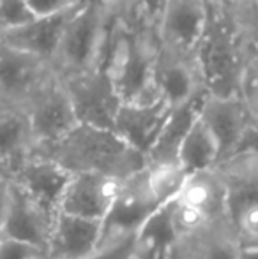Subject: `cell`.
Returning a JSON list of instances; mask_svg holds the SVG:
<instances>
[{
  "label": "cell",
  "mask_w": 258,
  "mask_h": 259,
  "mask_svg": "<svg viewBox=\"0 0 258 259\" xmlns=\"http://www.w3.org/2000/svg\"><path fill=\"white\" fill-rule=\"evenodd\" d=\"M4 178H9V175H7V171L0 166V180H4Z\"/></svg>",
  "instance_id": "cell-38"
},
{
  "label": "cell",
  "mask_w": 258,
  "mask_h": 259,
  "mask_svg": "<svg viewBox=\"0 0 258 259\" xmlns=\"http://www.w3.org/2000/svg\"><path fill=\"white\" fill-rule=\"evenodd\" d=\"M173 201L156 208L138 228L131 259H186V242L173 222Z\"/></svg>",
  "instance_id": "cell-11"
},
{
  "label": "cell",
  "mask_w": 258,
  "mask_h": 259,
  "mask_svg": "<svg viewBox=\"0 0 258 259\" xmlns=\"http://www.w3.org/2000/svg\"><path fill=\"white\" fill-rule=\"evenodd\" d=\"M228 194L230 221L244 208L258 205V152L241 150L216 164Z\"/></svg>",
  "instance_id": "cell-17"
},
{
  "label": "cell",
  "mask_w": 258,
  "mask_h": 259,
  "mask_svg": "<svg viewBox=\"0 0 258 259\" xmlns=\"http://www.w3.org/2000/svg\"><path fill=\"white\" fill-rule=\"evenodd\" d=\"M248 41L227 4L210 0L209 16L195 48V62L207 94L239 96Z\"/></svg>",
  "instance_id": "cell-2"
},
{
  "label": "cell",
  "mask_w": 258,
  "mask_h": 259,
  "mask_svg": "<svg viewBox=\"0 0 258 259\" xmlns=\"http://www.w3.org/2000/svg\"><path fill=\"white\" fill-rule=\"evenodd\" d=\"M145 167L122 180L117 199H115L110 213L103 222L101 242L112 238L134 236L138 228L145 222V219L156 208L163 205L154 198L151 187H149Z\"/></svg>",
  "instance_id": "cell-7"
},
{
  "label": "cell",
  "mask_w": 258,
  "mask_h": 259,
  "mask_svg": "<svg viewBox=\"0 0 258 259\" xmlns=\"http://www.w3.org/2000/svg\"><path fill=\"white\" fill-rule=\"evenodd\" d=\"M207 92H198L190 99L175 104L166 116L158 138L147 152V164L179 162V150L184 138L188 136L193 123L200 118V109Z\"/></svg>",
  "instance_id": "cell-18"
},
{
  "label": "cell",
  "mask_w": 258,
  "mask_h": 259,
  "mask_svg": "<svg viewBox=\"0 0 258 259\" xmlns=\"http://www.w3.org/2000/svg\"><path fill=\"white\" fill-rule=\"evenodd\" d=\"M200 118L216 138L219 160H223L237 152L251 115L241 96L221 97L207 94L200 109Z\"/></svg>",
  "instance_id": "cell-12"
},
{
  "label": "cell",
  "mask_w": 258,
  "mask_h": 259,
  "mask_svg": "<svg viewBox=\"0 0 258 259\" xmlns=\"http://www.w3.org/2000/svg\"><path fill=\"white\" fill-rule=\"evenodd\" d=\"M179 162L188 173L209 169L219 162V145L202 118L196 120L184 138L179 150Z\"/></svg>",
  "instance_id": "cell-23"
},
{
  "label": "cell",
  "mask_w": 258,
  "mask_h": 259,
  "mask_svg": "<svg viewBox=\"0 0 258 259\" xmlns=\"http://www.w3.org/2000/svg\"><path fill=\"white\" fill-rule=\"evenodd\" d=\"M172 108V101L166 97L152 103H122L115 116L114 131L147 157Z\"/></svg>",
  "instance_id": "cell-14"
},
{
  "label": "cell",
  "mask_w": 258,
  "mask_h": 259,
  "mask_svg": "<svg viewBox=\"0 0 258 259\" xmlns=\"http://www.w3.org/2000/svg\"><path fill=\"white\" fill-rule=\"evenodd\" d=\"M210 0H165L158 30L161 46L172 53L193 55L209 16Z\"/></svg>",
  "instance_id": "cell-8"
},
{
  "label": "cell",
  "mask_w": 258,
  "mask_h": 259,
  "mask_svg": "<svg viewBox=\"0 0 258 259\" xmlns=\"http://www.w3.org/2000/svg\"><path fill=\"white\" fill-rule=\"evenodd\" d=\"M71 178L72 173H69L55 160L32 155L14 171L11 180L20 185L43 210L48 211L52 217H57L60 213V206Z\"/></svg>",
  "instance_id": "cell-9"
},
{
  "label": "cell",
  "mask_w": 258,
  "mask_h": 259,
  "mask_svg": "<svg viewBox=\"0 0 258 259\" xmlns=\"http://www.w3.org/2000/svg\"><path fill=\"white\" fill-rule=\"evenodd\" d=\"M241 150L258 152V118L249 120L244 136H242V141L237 148V152H241Z\"/></svg>",
  "instance_id": "cell-33"
},
{
  "label": "cell",
  "mask_w": 258,
  "mask_h": 259,
  "mask_svg": "<svg viewBox=\"0 0 258 259\" xmlns=\"http://www.w3.org/2000/svg\"><path fill=\"white\" fill-rule=\"evenodd\" d=\"M228 4H241V6H255L258 4V0H232Z\"/></svg>",
  "instance_id": "cell-36"
},
{
  "label": "cell",
  "mask_w": 258,
  "mask_h": 259,
  "mask_svg": "<svg viewBox=\"0 0 258 259\" xmlns=\"http://www.w3.org/2000/svg\"><path fill=\"white\" fill-rule=\"evenodd\" d=\"M35 150V140L25 113H9L0 118V166L9 178Z\"/></svg>",
  "instance_id": "cell-22"
},
{
  "label": "cell",
  "mask_w": 258,
  "mask_h": 259,
  "mask_svg": "<svg viewBox=\"0 0 258 259\" xmlns=\"http://www.w3.org/2000/svg\"><path fill=\"white\" fill-rule=\"evenodd\" d=\"M38 259H53L52 256H48V254H43V256H39Z\"/></svg>",
  "instance_id": "cell-39"
},
{
  "label": "cell",
  "mask_w": 258,
  "mask_h": 259,
  "mask_svg": "<svg viewBox=\"0 0 258 259\" xmlns=\"http://www.w3.org/2000/svg\"><path fill=\"white\" fill-rule=\"evenodd\" d=\"M45 252L39 247L11 236H0V259H38Z\"/></svg>",
  "instance_id": "cell-30"
},
{
  "label": "cell",
  "mask_w": 258,
  "mask_h": 259,
  "mask_svg": "<svg viewBox=\"0 0 258 259\" xmlns=\"http://www.w3.org/2000/svg\"><path fill=\"white\" fill-rule=\"evenodd\" d=\"M60 79L71 97L80 123L114 129L115 116L124 101L104 71H87Z\"/></svg>",
  "instance_id": "cell-5"
},
{
  "label": "cell",
  "mask_w": 258,
  "mask_h": 259,
  "mask_svg": "<svg viewBox=\"0 0 258 259\" xmlns=\"http://www.w3.org/2000/svg\"><path fill=\"white\" fill-rule=\"evenodd\" d=\"M80 6L62 11V13L50 14V16H35L34 20L21 25V27L0 32V39L11 46H16V48L25 50L28 53L52 60L57 48H59V42L64 35L65 27H67V23L75 16Z\"/></svg>",
  "instance_id": "cell-16"
},
{
  "label": "cell",
  "mask_w": 258,
  "mask_h": 259,
  "mask_svg": "<svg viewBox=\"0 0 258 259\" xmlns=\"http://www.w3.org/2000/svg\"><path fill=\"white\" fill-rule=\"evenodd\" d=\"M239 96L244 101L251 118H258V46L251 42L246 46Z\"/></svg>",
  "instance_id": "cell-26"
},
{
  "label": "cell",
  "mask_w": 258,
  "mask_h": 259,
  "mask_svg": "<svg viewBox=\"0 0 258 259\" xmlns=\"http://www.w3.org/2000/svg\"><path fill=\"white\" fill-rule=\"evenodd\" d=\"M34 18L27 0H0V32L21 27Z\"/></svg>",
  "instance_id": "cell-28"
},
{
  "label": "cell",
  "mask_w": 258,
  "mask_h": 259,
  "mask_svg": "<svg viewBox=\"0 0 258 259\" xmlns=\"http://www.w3.org/2000/svg\"><path fill=\"white\" fill-rule=\"evenodd\" d=\"M165 0H117L119 14L124 20H152L158 23Z\"/></svg>",
  "instance_id": "cell-27"
},
{
  "label": "cell",
  "mask_w": 258,
  "mask_h": 259,
  "mask_svg": "<svg viewBox=\"0 0 258 259\" xmlns=\"http://www.w3.org/2000/svg\"><path fill=\"white\" fill-rule=\"evenodd\" d=\"M55 219L43 210L23 189L11 180L9 206L0 236H11L28 242L48 252Z\"/></svg>",
  "instance_id": "cell-13"
},
{
  "label": "cell",
  "mask_w": 258,
  "mask_h": 259,
  "mask_svg": "<svg viewBox=\"0 0 258 259\" xmlns=\"http://www.w3.org/2000/svg\"><path fill=\"white\" fill-rule=\"evenodd\" d=\"M9 113H13V111H11V109L7 108L2 101H0V118H2V116H6V115H9Z\"/></svg>",
  "instance_id": "cell-37"
},
{
  "label": "cell",
  "mask_w": 258,
  "mask_h": 259,
  "mask_svg": "<svg viewBox=\"0 0 258 259\" xmlns=\"http://www.w3.org/2000/svg\"><path fill=\"white\" fill-rule=\"evenodd\" d=\"M34 155L55 160L69 173H101L124 178L147 166V157L131 147L114 129L78 123L59 141L43 145Z\"/></svg>",
  "instance_id": "cell-1"
},
{
  "label": "cell",
  "mask_w": 258,
  "mask_h": 259,
  "mask_svg": "<svg viewBox=\"0 0 258 259\" xmlns=\"http://www.w3.org/2000/svg\"><path fill=\"white\" fill-rule=\"evenodd\" d=\"M177 199L198 210L212 222H232L227 185L216 166L188 175Z\"/></svg>",
  "instance_id": "cell-19"
},
{
  "label": "cell",
  "mask_w": 258,
  "mask_h": 259,
  "mask_svg": "<svg viewBox=\"0 0 258 259\" xmlns=\"http://www.w3.org/2000/svg\"><path fill=\"white\" fill-rule=\"evenodd\" d=\"M117 0H85L64 30L52 62L60 78L103 71Z\"/></svg>",
  "instance_id": "cell-3"
},
{
  "label": "cell",
  "mask_w": 258,
  "mask_h": 259,
  "mask_svg": "<svg viewBox=\"0 0 258 259\" xmlns=\"http://www.w3.org/2000/svg\"><path fill=\"white\" fill-rule=\"evenodd\" d=\"M154 81L159 92L172 101L173 106L205 90L193 55L172 53L163 46L156 62Z\"/></svg>",
  "instance_id": "cell-20"
},
{
  "label": "cell",
  "mask_w": 258,
  "mask_h": 259,
  "mask_svg": "<svg viewBox=\"0 0 258 259\" xmlns=\"http://www.w3.org/2000/svg\"><path fill=\"white\" fill-rule=\"evenodd\" d=\"M35 148L59 141L80 123L75 106L60 76L48 83L25 109Z\"/></svg>",
  "instance_id": "cell-6"
},
{
  "label": "cell",
  "mask_w": 258,
  "mask_h": 259,
  "mask_svg": "<svg viewBox=\"0 0 258 259\" xmlns=\"http://www.w3.org/2000/svg\"><path fill=\"white\" fill-rule=\"evenodd\" d=\"M241 30L242 37L248 42L258 46V4L255 6H241V4H227Z\"/></svg>",
  "instance_id": "cell-29"
},
{
  "label": "cell",
  "mask_w": 258,
  "mask_h": 259,
  "mask_svg": "<svg viewBox=\"0 0 258 259\" xmlns=\"http://www.w3.org/2000/svg\"><path fill=\"white\" fill-rule=\"evenodd\" d=\"M83 0H27L35 16H50L80 6Z\"/></svg>",
  "instance_id": "cell-32"
},
{
  "label": "cell",
  "mask_w": 258,
  "mask_h": 259,
  "mask_svg": "<svg viewBox=\"0 0 258 259\" xmlns=\"http://www.w3.org/2000/svg\"><path fill=\"white\" fill-rule=\"evenodd\" d=\"M237 259H258V240L239 238Z\"/></svg>",
  "instance_id": "cell-35"
},
{
  "label": "cell",
  "mask_w": 258,
  "mask_h": 259,
  "mask_svg": "<svg viewBox=\"0 0 258 259\" xmlns=\"http://www.w3.org/2000/svg\"><path fill=\"white\" fill-rule=\"evenodd\" d=\"M145 173H147L149 187L159 203L175 199L190 175L180 162L147 164Z\"/></svg>",
  "instance_id": "cell-25"
},
{
  "label": "cell",
  "mask_w": 258,
  "mask_h": 259,
  "mask_svg": "<svg viewBox=\"0 0 258 259\" xmlns=\"http://www.w3.org/2000/svg\"><path fill=\"white\" fill-rule=\"evenodd\" d=\"M121 184V178L101 173L72 175L60 211L104 222L119 196Z\"/></svg>",
  "instance_id": "cell-10"
},
{
  "label": "cell",
  "mask_w": 258,
  "mask_h": 259,
  "mask_svg": "<svg viewBox=\"0 0 258 259\" xmlns=\"http://www.w3.org/2000/svg\"><path fill=\"white\" fill-rule=\"evenodd\" d=\"M57 76L50 58L28 53L0 39V101L13 113H25L34 97Z\"/></svg>",
  "instance_id": "cell-4"
},
{
  "label": "cell",
  "mask_w": 258,
  "mask_h": 259,
  "mask_svg": "<svg viewBox=\"0 0 258 259\" xmlns=\"http://www.w3.org/2000/svg\"><path fill=\"white\" fill-rule=\"evenodd\" d=\"M103 235V221L60 211L53 224L48 256L53 259H90Z\"/></svg>",
  "instance_id": "cell-15"
},
{
  "label": "cell",
  "mask_w": 258,
  "mask_h": 259,
  "mask_svg": "<svg viewBox=\"0 0 258 259\" xmlns=\"http://www.w3.org/2000/svg\"><path fill=\"white\" fill-rule=\"evenodd\" d=\"M9 191H11V178L0 180V235H2L4 222H6L7 206H9Z\"/></svg>",
  "instance_id": "cell-34"
},
{
  "label": "cell",
  "mask_w": 258,
  "mask_h": 259,
  "mask_svg": "<svg viewBox=\"0 0 258 259\" xmlns=\"http://www.w3.org/2000/svg\"><path fill=\"white\" fill-rule=\"evenodd\" d=\"M239 236L230 222L210 226L186 243V259H237Z\"/></svg>",
  "instance_id": "cell-24"
},
{
  "label": "cell",
  "mask_w": 258,
  "mask_h": 259,
  "mask_svg": "<svg viewBox=\"0 0 258 259\" xmlns=\"http://www.w3.org/2000/svg\"><path fill=\"white\" fill-rule=\"evenodd\" d=\"M134 62H136V48H134L133 27L128 20H124L119 14L117 7V16L112 25L110 42H108L103 71L108 76V79L115 85V89L119 90L121 97L134 71Z\"/></svg>",
  "instance_id": "cell-21"
},
{
  "label": "cell",
  "mask_w": 258,
  "mask_h": 259,
  "mask_svg": "<svg viewBox=\"0 0 258 259\" xmlns=\"http://www.w3.org/2000/svg\"><path fill=\"white\" fill-rule=\"evenodd\" d=\"M232 224L239 238L258 240V205L244 208Z\"/></svg>",
  "instance_id": "cell-31"
}]
</instances>
